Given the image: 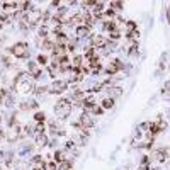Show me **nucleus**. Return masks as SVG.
Wrapping results in <instances>:
<instances>
[{
    "label": "nucleus",
    "instance_id": "nucleus-1",
    "mask_svg": "<svg viewBox=\"0 0 170 170\" xmlns=\"http://www.w3.org/2000/svg\"><path fill=\"white\" fill-rule=\"evenodd\" d=\"M72 109H73V106L68 99H60L55 106V112L60 119H67L72 114Z\"/></svg>",
    "mask_w": 170,
    "mask_h": 170
},
{
    "label": "nucleus",
    "instance_id": "nucleus-2",
    "mask_svg": "<svg viewBox=\"0 0 170 170\" xmlns=\"http://www.w3.org/2000/svg\"><path fill=\"white\" fill-rule=\"evenodd\" d=\"M9 53L14 58H29L31 56V48H29L28 42L21 41V42H15L12 48L9 49Z\"/></svg>",
    "mask_w": 170,
    "mask_h": 170
},
{
    "label": "nucleus",
    "instance_id": "nucleus-3",
    "mask_svg": "<svg viewBox=\"0 0 170 170\" xmlns=\"http://www.w3.org/2000/svg\"><path fill=\"white\" fill-rule=\"evenodd\" d=\"M68 88V82L67 80H55L49 87V94H63Z\"/></svg>",
    "mask_w": 170,
    "mask_h": 170
},
{
    "label": "nucleus",
    "instance_id": "nucleus-4",
    "mask_svg": "<svg viewBox=\"0 0 170 170\" xmlns=\"http://www.w3.org/2000/svg\"><path fill=\"white\" fill-rule=\"evenodd\" d=\"M90 41H92V46H94L95 49H102L104 46L107 44V39L102 36V34H92Z\"/></svg>",
    "mask_w": 170,
    "mask_h": 170
},
{
    "label": "nucleus",
    "instance_id": "nucleus-5",
    "mask_svg": "<svg viewBox=\"0 0 170 170\" xmlns=\"http://www.w3.org/2000/svg\"><path fill=\"white\" fill-rule=\"evenodd\" d=\"M75 36L78 38V39H87V38H90V28H87V26H78V28L75 29Z\"/></svg>",
    "mask_w": 170,
    "mask_h": 170
},
{
    "label": "nucleus",
    "instance_id": "nucleus-6",
    "mask_svg": "<svg viewBox=\"0 0 170 170\" xmlns=\"http://www.w3.org/2000/svg\"><path fill=\"white\" fill-rule=\"evenodd\" d=\"M78 122L82 124L83 128H87V129H90V128H94V119L88 116V112H83L82 116H80V119H78Z\"/></svg>",
    "mask_w": 170,
    "mask_h": 170
},
{
    "label": "nucleus",
    "instance_id": "nucleus-7",
    "mask_svg": "<svg viewBox=\"0 0 170 170\" xmlns=\"http://www.w3.org/2000/svg\"><path fill=\"white\" fill-rule=\"evenodd\" d=\"M155 157H157L158 162H165V160L170 157V150H168V148H160V150H157Z\"/></svg>",
    "mask_w": 170,
    "mask_h": 170
},
{
    "label": "nucleus",
    "instance_id": "nucleus-8",
    "mask_svg": "<svg viewBox=\"0 0 170 170\" xmlns=\"http://www.w3.org/2000/svg\"><path fill=\"white\" fill-rule=\"evenodd\" d=\"M34 141H36V145H38V146H46V145L49 143L48 136H46L44 133H41V134H34Z\"/></svg>",
    "mask_w": 170,
    "mask_h": 170
},
{
    "label": "nucleus",
    "instance_id": "nucleus-9",
    "mask_svg": "<svg viewBox=\"0 0 170 170\" xmlns=\"http://www.w3.org/2000/svg\"><path fill=\"white\" fill-rule=\"evenodd\" d=\"M122 95V88L121 87H111L109 88V97L111 99H118Z\"/></svg>",
    "mask_w": 170,
    "mask_h": 170
},
{
    "label": "nucleus",
    "instance_id": "nucleus-10",
    "mask_svg": "<svg viewBox=\"0 0 170 170\" xmlns=\"http://www.w3.org/2000/svg\"><path fill=\"white\" fill-rule=\"evenodd\" d=\"M55 44H56V42H53L51 39H42V42H41V48L44 49V51H53Z\"/></svg>",
    "mask_w": 170,
    "mask_h": 170
},
{
    "label": "nucleus",
    "instance_id": "nucleus-11",
    "mask_svg": "<svg viewBox=\"0 0 170 170\" xmlns=\"http://www.w3.org/2000/svg\"><path fill=\"white\" fill-rule=\"evenodd\" d=\"M34 94H36L38 97H44L46 94H49V87H46V85H41V87H36Z\"/></svg>",
    "mask_w": 170,
    "mask_h": 170
},
{
    "label": "nucleus",
    "instance_id": "nucleus-12",
    "mask_svg": "<svg viewBox=\"0 0 170 170\" xmlns=\"http://www.w3.org/2000/svg\"><path fill=\"white\" fill-rule=\"evenodd\" d=\"M121 36H122V34H121V29H119V28L109 31V41H118Z\"/></svg>",
    "mask_w": 170,
    "mask_h": 170
},
{
    "label": "nucleus",
    "instance_id": "nucleus-13",
    "mask_svg": "<svg viewBox=\"0 0 170 170\" xmlns=\"http://www.w3.org/2000/svg\"><path fill=\"white\" fill-rule=\"evenodd\" d=\"M53 158H55V162H56V163H61V162L68 160V158L65 157V152H61V150H56V152H55V155H53Z\"/></svg>",
    "mask_w": 170,
    "mask_h": 170
},
{
    "label": "nucleus",
    "instance_id": "nucleus-14",
    "mask_svg": "<svg viewBox=\"0 0 170 170\" xmlns=\"http://www.w3.org/2000/svg\"><path fill=\"white\" fill-rule=\"evenodd\" d=\"M56 170H73V162H70V160L61 162V163H58V168Z\"/></svg>",
    "mask_w": 170,
    "mask_h": 170
},
{
    "label": "nucleus",
    "instance_id": "nucleus-15",
    "mask_svg": "<svg viewBox=\"0 0 170 170\" xmlns=\"http://www.w3.org/2000/svg\"><path fill=\"white\" fill-rule=\"evenodd\" d=\"M138 51H140V48H138V42L134 41L133 44L129 46V49H128L126 53H128V56H136V55H138Z\"/></svg>",
    "mask_w": 170,
    "mask_h": 170
},
{
    "label": "nucleus",
    "instance_id": "nucleus-16",
    "mask_svg": "<svg viewBox=\"0 0 170 170\" xmlns=\"http://www.w3.org/2000/svg\"><path fill=\"white\" fill-rule=\"evenodd\" d=\"M112 107H114V99L107 97L102 100V109H112Z\"/></svg>",
    "mask_w": 170,
    "mask_h": 170
},
{
    "label": "nucleus",
    "instance_id": "nucleus-17",
    "mask_svg": "<svg viewBox=\"0 0 170 170\" xmlns=\"http://www.w3.org/2000/svg\"><path fill=\"white\" fill-rule=\"evenodd\" d=\"M48 34H49V29L46 28V26H41V28H39V32H38V36H39L41 39H48Z\"/></svg>",
    "mask_w": 170,
    "mask_h": 170
},
{
    "label": "nucleus",
    "instance_id": "nucleus-18",
    "mask_svg": "<svg viewBox=\"0 0 170 170\" xmlns=\"http://www.w3.org/2000/svg\"><path fill=\"white\" fill-rule=\"evenodd\" d=\"M44 131H46L44 122H38L36 128H34V134H41V133H44Z\"/></svg>",
    "mask_w": 170,
    "mask_h": 170
},
{
    "label": "nucleus",
    "instance_id": "nucleus-19",
    "mask_svg": "<svg viewBox=\"0 0 170 170\" xmlns=\"http://www.w3.org/2000/svg\"><path fill=\"white\" fill-rule=\"evenodd\" d=\"M122 7H124V3L122 2H111V9H112L114 12L116 10H122Z\"/></svg>",
    "mask_w": 170,
    "mask_h": 170
},
{
    "label": "nucleus",
    "instance_id": "nucleus-20",
    "mask_svg": "<svg viewBox=\"0 0 170 170\" xmlns=\"http://www.w3.org/2000/svg\"><path fill=\"white\" fill-rule=\"evenodd\" d=\"M34 119H36V122H44L46 121V114L44 112H36L34 114Z\"/></svg>",
    "mask_w": 170,
    "mask_h": 170
},
{
    "label": "nucleus",
    "instance_id": "nucleus-21",
    "mask_svg": "<svg viewBox=\"0 0 170 170\" xmlns=\"http://www.w3.org/2000/svg\"><path fill=\"white\" fill-rule=\"evenodd\" d=\"M97 5V2L95 0H87V2H82V7L83 9H88V7H95Z\"/></svg>",
    "mask_w": 170,
    "mask_h": 170
},
{
    "label": "nucleus",
    "instance_id": "nucleus-22",
    "mask_svg": "<svg viewBox=\"0 0 170 170\" xmlns=\"http://www.w3.org/2000/svg\"><path fill=\"white\" fill-rule=\"evenodd\" d=\"M126 28L129 29V32H133V31H136V22H134V21H128L126 22Z\"/></svg>",
    "mask_w": 170,
    "mask_h": 170
},
{
    "label": "nucleus",
    "instance_id": "nucleus-23",
    "mask_svg": "<svg viewBox=\"0 0 170 170\" xmlns=\"http://www.w3.org/2000/svg\"><path fill=\"white\" fill-rule=\"evenodd\" d=\"M38 63H39V65H44V67H46V65H48V56L39 55V56H38Z\"/></svg>",
    "mask_w": 170,
    "mask_h": 170
},
{
    "label": "nucleus",
    "instance_id": "nucleus-24",
    "mask_svg": "<svg viewBox=\"0 0 170 170\" xmlns=\"http://www.w3.org/2000/svg\"><path fill=\"white\" fill-rule=\"evenodd\" d=\"M92 112H94V114H97V116H102V114H104V109H102V106H95L94 109H92Z\"/></svg>",
    "mask_w": 170,
    "mask_h": 170
},
{
    "label": "nucleus",
    "instance_id": "nucleus-25",
    "mask_svg": "<svg viewBox=\"0 0 170 170\" xmlns=\"http://www.w3.org/2000/svg\"><path fill=\"white\" fill-rule=\"evenodd\" d=\"M5 106L7 107H12L14 106V97H12V95H7V97H5Z\"/></svg>",
    "mask_w": 170,
    "mask_h": 170
},
{
    "label": "nucleus",
    "instance_id": "nucleus-26",
    "mask_svg": "<svg viewBox=\"0 0 170 170\" xmlns=\"http://www.w3.org/2000/svg\"><path fill=\"white\" fill-rule=\"evenodd\" d=\"M150 126H152V122H141L140 131H150Z\"/></svg>",
    "mask_w": 170,
    "mask_h": 170
},
{
    "label": "nucleus",
    "instance_id": "nucleus-27",
    "mask_svg": "<svg viewBox=\"0 0 170 170\" xmlns=\"http://www.w3.org/2000/svg\"><path fill=\"white\" fill-rule=\"evenodd\" d=\"M148 163H150L148 155H143V157H141V165H148Z\"/></svg>",
    "mask_w": 170,
    "mask_h": 170
},
{
    "label": "nucleus",
    "instance_id": "nucleus-28",
    "mask_svg": "<svg viewBox=\"0 0 170 170\" xmlns=\"http://www.w3.org/2000/svg\"><path fill=\"white\" fill-rule=\"evenodd\" d=\"M138 170H150V168H148V165H140Z\"/></svg>",
    "mask_w": 170,
    "mask_h": 170
},
{
    "label": "nucleus",
    "instance_id": "nucleus-29",
    "mask_svg": "<svg viewBox=\"0 0 170 170\" xmlns=\"http://www.w3.org/2000/svg\"><path fill=\"white\" fill-rule=\"evenodd\" d=\"M167 21L170 22V7H168V9H167Z\"/></svg>",
    "mask_w": 170,
    "mask_h": 170
},
{
    "label": "nucleus",
    "instance_id": "nucleus-30",
    "mask_svg": "<svg viewBox=\"0 0 170 170\" xmlns=\"http://www.w3.org/2000/svg\"><path fill=\"white\" fill-rule=\"evenodd\" d=\"M31 170H42V168H41V167H32Z\"/></svg>",
    "mask_w": 170,
    "mask_h": 170
},
{
    "label": "nucleus",
    "instance_id": "nucleus-31",
    "mask_svg": "<svg viewBox=\"0 0 170 170\" xmlns=\"http://www.w3.org/2000/svg\"><path fill=\"white\" fill-rule=\"evenodd\" d=\"M0 122H2V114H0Z\"/></svg>",
    "mask_w": 170,
    "mask_h": 170
}]
</instances>
